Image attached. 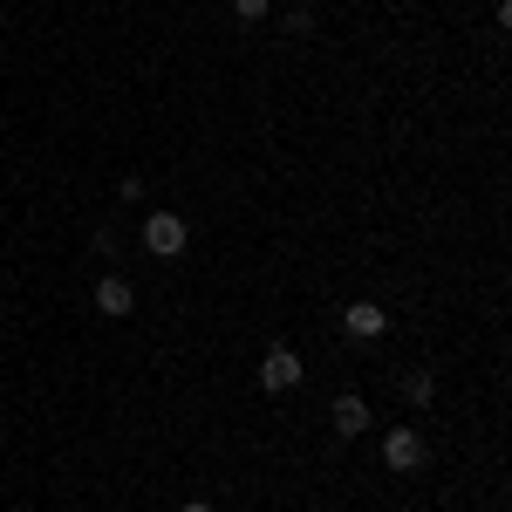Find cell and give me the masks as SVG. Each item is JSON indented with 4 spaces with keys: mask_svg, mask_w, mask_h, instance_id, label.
Masks as SVG:
<instances>
[{
    "mask_svg": "<svg viewBox=\"0 0 512 512\" xmlns=\"http://www.w3.org/2000/svg\"><path fill=\"white\" fill-rule=\"evenodd\" d=\"M287 35H315V14L308 7H287Z\"/></svg>",
    "mask_w": 512,
    "mask_h": 512,
    "instance_id": "obj_8",
    "label": "cell"
},
{
    "mask_svg": "<svg viewBox=\"0 0 512 512\" xmlns=\"http://www.w3.org/2000/svg\"><path fill=\"white\" fill-rule=\"evenodd\" d=\"M301 376H308V369H301V355L294 349H267V362H260V390H294V383H301Z\"/></svg>",
    "mask_w": 512,
    "mask_h": 512,
    "instance_id": "obj_3",
    "label": "cell"
},
{
    "mask_svg": "<svg viewBox=\"0 0 512 512\" xmlns=\"http://www.w3.org/2000/svg\"><path fill=\"white\" fill-rule=\"evenodd\" d=\"M130 308H137V287H130V280H123V274H110V280H96V315H110V321H123V315H130Z\"/></svg>",
    "mask_w": 512,
    "mask_h": 512,
    "instance_id": "obj_4",
    "label": "cell"
},
{
    "mask_svg": "<svg viewBox=\"0 0 512 512\" xmlns=\"http://www.w3.org/2000/svg\"><path fill=\"white\" fill-rule=\"evenodd\" d=\"M403 396H410V403L424 410V403L437 396V376H431V369H410V376H403Z\"/></svg>",
    "mask_w": 512,
    "mask_h": 512,
    "instance_id": "obj_7",
    "label": "cell"
},
{
    "mask_svg": "<svg viewBox=\"0 0 512 512\" xmlns=\"http://www.w3.org/2000/svg\"><path fill=\"white\" fill-rule=\"evenodd\" d=\"M342 328H349L355 342H376V335H383V328H390V315H383V308H376V301H355L349 315H342Z\"/></svg>",
    "mask_w": 512,
    "mask_h": 512,
    "instance_id": "obj_5",
    "label": "cell"
},
{
    "mask_svg": "<svg viewBox=\"0 0 512 512\" xmlns=\"http://www.w3.org/2000/svg\"><path fill=\"white\" fill-rule=\"evenodd\" d=\"M233 14H239V21H260V14H267V0H233Z\"/></svg>",
    "mask_w": 512,
    "mask_h": 512,
    "instance_id": "obj_9",
    "label": "cell"
},
{
    "mask_svg": "<svg viewBox=\"0 0 512 512\" xmlns=\"http://www.w3.org/2000/svg\"><path fill=\"white\" fill-rule=\"evenodd\" d=\"M185 512H212V506H205V499H192V506H185Z\"/></svg>",
    "mask_w": 512,
    "mask_h": 512,
    "instance_id": "obj_10",
    "label": "cell"
},
{
    "mask_svg": "<svg viewBox=\"0 0 512 512\" xmlns=\"http://www.w3.org/2000/svg\"><path fill=\"white\" fill-rule=\"evenodd\" d=\"M185 219H178V212H151V219H144V246H151V253H158V260H178V253H185Z\"/></svg>",
    "mask_w": 512,
    "mask_h": 512,
    "instance_id": "obj_1",
    "label": "cell"
},
{
    "mask_svg": "<svg viewBox=\"0 0 512 512\" xmlns=\"http://www.w3.org/2000/svg\"><path fill=\"white\" fill-rule=\"evenodd\" d=\"M362 424H369V403L362 396H335V437H362Z\"/></svg>",
    "mask_w": 512,
    "mask_h": 512,
    "instance_id": "obj_6",
    "label": "cell"
},
{
    "mask_svg": "<svg viewBox=\"0 0 512 512\" xmlns=\"http://www.w3.org/2000/svg\"><path fill=\"white\" fill-rule=\"evenodd\" d=\"M383 465H390V472H417V465H424V437H417V424H396V431L383 437Z\"/></svg>",
    "mask_w": 512,
    "mask_h": 512,
    "instance_id": "obj_2",
    "label": "cell"
}]
</instances>
